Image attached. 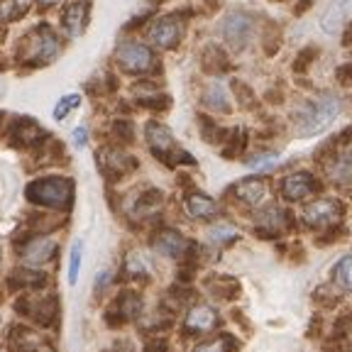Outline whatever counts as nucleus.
Masks as SVG:
<instances>
[{
  "label": "nucleus",
  "instance_id": "nucleus-1",
  "mask_svg": "<svg viewBox=\"0 0 352 352\" xmlns=\"http://www.w3.org/2000/svg\"><path fill=\"white\" fill-rule=\"evenodd\" d=\"M338 113H340V100L336 96H323L318 100H308L301 108L294 110V127H296V135L301 138H311V135H318L323 132L330 122L336 120Z\"/></svg>",
  "mask_w": 352,
  "mask_h": 352
},
{
  "label": "nucleus",
  "instance_id": "nucleus-2",
  "mask_svg": "<svg viewBox=\"0 0 352 352\" xmlns=\"http://www.w3.org/2000/svg\"><path fill=\"white\" fill-rule=\"evenodd\" d=\"M28 198L32 204L47 206V208L66 210L72 206L74 198V184L72 179L64 176H50V179H37L28 186Z\"/></svg>",
  "mask_w": 352,
  "mask_h": 352
},
{
  "label": "nucleus",
  "instance_id": "nucleus-3",
  "mask_svg": "<svg viewBox=\"0 0 352 352\" xmlns=\"http://www.w3.org/2000/svg\"><path fill=\"white\" fill-rule=\"evenodd\" d=\"M56 54H59V39H56V34L52 32V28H47V25H39L32 32L25 34V39L20 42V52H17L20 61L34 64V66L47 64V61H52Z\"/></svg>",
  "mask_w": 352,
  "mask_h": 352
},
{
  "label": "nucleus",
  "instance_id": "nucleus-4",
  "mask_svg": "<svg viewBox=\"0 0 352 352\" xmlns=\"http://www.w3.org/2000/svg\"><path fill=\"white\" fill-rule=\"evenodd\" d=\"M144 138H147V144L149 149L154 152V157H160L162 162L166 164H176V162L182 160L184 164H193V157H188L186 152L176 147V140L171 135V130L162 122H147L144 127Z\"/></svg>",
  "mask_w": 352,
  "mask_h": 352
},
{
  "label": "nucleus",
  "instance_id": "nucleus-5",
  "mask_svg": "<svg viewBox=\"0 0 352 352\" xmlns=\"http://www.w3.org/2000/svg\"><path fill=\"white\" fill-rule=\"evenodd\" d=\"M118 64L127 74H144L154 66V54L149 47L140 42H122L116 54Z\"/></svg>",
  "mask_w": 352,
  "mask_h": 352
},
{
  "label": "nucleus",
  "instance_id": "nucleus-6",
  "mask_svg": "<svg viewBox=\"0 0 352 352\" xmlns=\"http://www.w3.org/2000/svg\"><path fill=\"white\" fill-rule=\"evenodd\" d=\"M342 218V206L336 198H318L314 204H308L303 210V220L311 228H330Z\"/></svg>",
  "mask_w": 352,
  "mask_h": 352
},
{
  "label": "nucleus",
  "instance_id": "nucleus-7",
  "mask_svg": "<svg viewBox=\"0 0 352 352\" xmlns=\"http://www.w3.org/2000/svg\"><path fill=\"white\" fill-rule=\"evenodd\" d=\"M252 30H254L252 17L242 10L230 12L226 17V22H223V34H226L228 44H230L232 50H245L250 44V39H252Z\"/></svg>",
  "mask_w": 352,
  "mask_h": 352
},
{
  "label": "nucleus",
  "instance_id": "nucleus-8",
  "mask_svg": "<svg viewBox=\"0 0 352 352\" xmlns=\"http://www.w3.org/2000/svg\"><path fill=\"white\" fill-rule=\"evenodd\" d=\"M325 174L338 186L352 188V144H342L330 154V160L325 162Z\"/></svg>",
  "mask_w": 352,
  "mask_h": 352
},
{
  "label": "nucleus",
  "instance_id": "nucleus-9",
  "mask_svg": "<svg viewBox=\"0 0 352 352\" xmlns=\"http://www.w3.org/2000/svg\"><path fill=\"white\" fill-rule=\"evenodd\" d=\"M182 32H184V28H182V22H179V17L166 15V17H160L157 22H152L147 37H149V42L162 47V50H171V47L179 44Z\"/></svg>",
  "mask_w": 352,
  "mask_h": 352
},
{
  "label": "nucleus",
  "instance_id": "nucleus-10",
  "mask_svg": "<svg viewBox=\"0 0 352 352\" xmlns=\"http://www.w3.org/2000/svg\"><path fill=\"white\" fill-rule=\"evenodd\" d=\"M17 311L25 314L28 318L37 320L39 325H50L56 316V298L34 294V296H28V298H22V301H17Z\"/></svg>",
  "mask_w": 352,
  "mask_h": 352
},
{
  "label": "nucleus",
  "instance_id": "nucleus-11",
  "mask_svg": "<svg viewBox=\"0 0 352 352\" xmlns=\"http://www.w3.org/2000/svg\"><path fill=\"white\" fill-rule=\"evenodd\" d=\"M320 191V184L314 179V174L308 171H296V174H289L281 182V193H284L286 201H303V198L314 196Z\"/></svg>",
  "mask_w": 352,
  "mask_h": 352
},
{
  "label": "nucleus",
  "instance_id": "nucleus-12",
  "mask_svg": "<svg viewBox=\"0 0 352 352\" xmlns=\"http://www.w3.org/2000/svg\"><path fill=\"white\" fill-rule=\"evenodd\" d=\"M98 166L108 176L118 179V176H125L127 171L135 169V166H138V162L132 160V157H127L125 152H120V149L108 147V149H103V152H98Z\"/></svg>",
  "mask_w": 352,
  "mask_h": 352
},
{
  "label": "nucleus",
  "instance_id": "nucleus-13",
  "mask_svg": "<svg viewBox=\"0 0 352 352\" xmlns=\"http://www.w3.org/2000/svg\"><path fill=\"white\" fill-rule=\"evenodd\" d=\"M54 250H56V242L52 240V237H34V240H30L28 245L22 248V259H25V264H30V267H39V264L50 262Z\"/></svg>",
  "mask_w": 352,
  "mask_h": 352
},
{
  "label": "nucleus",
  "instance_id": "nucleus-14",
  "mask_svg": "<svg viewBox=\"0 0 352 352\" xmlns=\"http://www.w3.org/2000/svg\"><path fill=\"white\" fill-rule=\"evenodd\" d=\"M154 250L160 254H166V257H184V252H188L191 245L176 230H162L160 235L154 237Z\"/></svg>",
  "mask_w": 352,
  "mask_h": 352
},
{
  "label": "nucleus",
  "instance_id": "nucleus-15",
  "mask_svg": "<svg viewBox=\"0 0 352 352\" xmlns=\"http://www.w3.org/2000/svg\"><path fill=\"white\" fill-rule=\"evenodd\" d=\"M86 20H88V0H76V3H72L64 10L61 25H64L69 37H78L86 30Z\"/></svg>",
  "mask_w": 352,
  "mask_h": 352
},
{
  "label": "nucleus",
  "instance_id": "nucleus-16",
  "mask_svg": "<svg viewBox=\"0 0 352 352\" xmlns=\"http://www.w3.org/2000/svg\"><path fill=\"white\" fill-rule=\"evenodd\" d=\"M232 193H235L237 201H242L245 206H257V204H262L264 196H267V186H264V182H259V179H245V182L235 184Z\"/></svg>",
  "mask_w": 352,
  "mask_h": 352
},
{
  "label": "nucleus",
  "instance_id": "nucleus-17",
  "mask_svg": "<svg viewBox=\"0 0 352 352\" xmlns=\"http://www.w3.org/2000/svg\"><path fill=\"white\" fill-rule=\"evenodd\" d=\"M218 325V316L210 306H196L188 311L186 316V328L196 330V333H208Z\"/></svg>",
  "mask_w": 352,
  "mask_h": 352
},
{
  "label": "nucleus",
  "instance_id": "nucleus-18",
  "mask_svg": "<svg viewBox=\"0 0 352 352\" xmlns=\"http://www.w3.org/2000/svg\"><path fill=\"white\" fill-rule=\"evenodd\" d=\"M186 210L193 218H215L218 215V204L213 198L204 196V193H191L186 198Z\"/></svg>",
  "mask_w": 352,
  "mask_h": 352
},
{
  "label": "nucleus",
  "instance_id": "nucleus-19",
  "mask_svg": "<svg viewBox=\"0 0 352 352\" xmlns=\"http://www.w3.org/2000/svg\"><path fill=\"white\" fill-rule=\"evenodd\" d=\"M10 345L15 352H37L42 347V338L28 328H12Z\"/></svg>",
  "mask_w": 352,
  "mask_h": 352
},
{
  "label": "nucleus",
  "instance_id": "nucleus-20",
  "mask_svg": "<svg viewBox=\"0 0 352 352\" xmlns=\"http://www.w3.org/2000/svg\"><path fill=\"white\" fill-rule=\"evenodd\" d=\"M42 138H44V130L34 120H20L15 125V132H12V142L25 144V147L28 144H37Z\"/></svg>",
  "mask_w": 352,
  "mask_h": 352
},
{
  "label": "nucleus",
  "instance_id": "nucleus-21",
  "mask_svg": "<svg viewBox=\"0 0 352 352\" xmlns=\"http://www.w3.org/2000/svg\"><path fill=\"white\" fill-rule=\"evenodd\" d=\"M204 103H206V108L215 110V113H228V110H230V105H228L230 100H228V94H226V88H223V83L213 81L206 86Z\"/></svg>",
  "mask_w": 352,
  "mask_h": 352
},
{
  "label": "nucleus",
  "instance_id": "nucleus-22",
  "mask_svg": "<svg viewBox=\"0 0 352 352\" xmlns=\"http://www.w3.org/2000/svg\"><path fill=\"white\" fill-rule=\"evenodd\" d=\"M118 316H120V323L122 320H130V318H138L140 311H142V298L138 294L125 292L120 298H118Z\"/></svg>",
  "mask_w": 352,
  "mask_h": 352
},
{
  "label": "nucleus",
  "instance_id": "nucleus-23",
  "mask_svg": "<svg viewBox=\"0 0 352 352\" xmlns=\"http://www.w3.org/2000/svg\"><path fill=\"white\" fill-rule=\"evenodd\" d=\"M284 220H286V215L281 213L276 206H270V208H264L262 213L257 215V226L264 228V232H272V235H274V232L284 226Z\"/></svg>",
  "mask_w": 352,
  "mask_h": 352
},
{
  "label": "nucleus",
  "instance_id": "nucleus-24",
  "mask_svg": "<svg viewBox=\"0 0 352 352\" xmlns=\"http://www.w3.org/2000/svg\"><path fill=\"white\" fill-rule=\"evenodd\" d=\"M44 284V274H39V272H15V274H10V286L12 289H37V286Z\"/></svg>",
  "mask_w": 352,
  "mask_h": 352
},
{
  "label": "nucleus",
  "instance_id": "nucleus-25",
  "mask_svg": "<svg viewBox=\"0 0 352 352\" xmlns=\"http://www.w3.org/2000/svg\"><path fill=\"white\" fill-rule=\"evenodd\" d=\"M237 237V228L230 226V223H218L208 230V240L213 245H223V242H230Z\"/></svg>",
  "mask_w": 352,
  "mask_h": 352
},
{
  "label": "nucleus",
  "instance_id": "nucleus-26",
  "mask_svg": "<svg viewBox=\"0 0 352 352\" xmlns=\"http://www.w3.org/2000/svg\"><path fill=\"white\" fill-rule=\"evenodd\" d=\"M333 279H336L342 289L352 292V257H345L336 264V270H333Z\"/></svg>",
  "mask_w": 352,
  "mask_h": 352
},
{
  "label": "nucleus",
  "instance_id": "nucleus-27",
  "mask_svg": "<svg viewBox=\"0 0 352 352\" xmlns=\"http://www.w3.org/2000/svg\"><path fill=\"white\" fill-rule=\"evenodd\" d=\"M81 254H83V242L76 240L72 248V257H69V284L78 281V270H81Z\"/></svg>",
  "mask_w": 352,
  "mask_h": 352
},
{
  "label": "nucleus",
  "instance_id": "nucleus-28",
  "mask_svg": "<svg viewBox=\"0 0 352 352\" xmlns=\"http://www.w3.org/2000/svg\"><path fill=\"white\" fill-rule=\"evenodd\" d=\"M78 103H81V96H76V94L64 96V98H61L59 103H56V108H54V120H64L72 110L78 108Z\"/></svg>",
  "mask_w": 352,
  "mask_h": 352
},
{
  "label": "nucleus",
  "instance_id": "nucleus-29",
  "mask_svg": "<svg viewBox=\"0 0 352 352\" xmlns=\"http://www.w3.org/2000/svg\"><path fill=\"white\" fill-rule=\"evenodd\" d=\"M125 272L130 276H144L147 274V262L140 252H130L125 259Z\"/></svg>",
  "mask_w": 352,
  "mask_h": 352
},
{
  "label": "nucleus",
  "instance_id": "nucleus-30",
  "mask_svg": "<svg viewBox=\"0 0 352 352\" xmlns=\"http://www.w3.org/2000/svg\"><path fill=\"white\" fill-rule=\"evenodd\" d=\"M230 350H232V340H230V338H228V336H218L215 340L196 345V350H193V352H230Z\"/></svg>",
  "mask_w": 352,
  "mask_h": 352
},
{
  "label": "nucleus",
  "instance_id": "nucleus-31",
  "mask_svg": "<svg viewBox=\"0 0 352 352\" xmlns=\"http://www.w3.org/2000/svg\"><path fill=\"white\" fill-rule=\"evenodd\" d=\"M276 164H279V154H257L248 162V166L254 171H272Z\"/></svg>",
  "mask_w": 352,
  "mask_h": 352
},
{
  "label": "nucleus",
  "instance_id": "nucleus-32",
  "mask_svg": "<svg viewBox=\"0 0 352 352\" xmlns=\"http://www.w3.org/2000/svg\"><path fill=\"white\" fill-rule=\"evenodd\" d=\"M116 132L120 135L125 142H130L132 140V125L130 122H125V120H120V122H116Z\"/></svg>",
  "mask_w": 352,
  "mask_h": 352
},
{
  "label": "nucleus",
  "instance_id": "nucleus-33",
  "mask_svg": "<svg viewBox=\"0 0 352 352\" xmlns=\"http://www.w3.org/2000/svg\"><path fill=\"white\" fill-rule=\"evenodd\" d=\"M15 8V0H0V20H8Z\"/></svg>",
  "mask_w": 352,
  "mask_h": 352
},
{
  "label": "nucleus",
  "instance_id": "nucleus-34",
  "mask_svg": "<svg viewBox=\"0 0 352 352\" xmlns=\"http://www.w3.org/2000/svg\"><path fill=\"white\" fill-rule=\"evenodd\" d=\"M86 138H88L86 127H76V130H74V144H76V147H86Z\"/></svg>",
  "mask_w": 352,
  "mask_h": 352
},
{
  "label": "nucleus",
  "instance_id": "nucleus-35",
  "mask_svg": "<svg viewBox=\"0 0 352 352\" xmlns=\"http://www.w3.org/2000/svg\"><path fill=\"white\" fill-rule=\"evenodd\" d=\"M108 279H110V274H108V272H100V274H98V279H96V289H103V286L108 284Z\"/></svg>",
  "mask_w": 352,
  "mask_h": 352
},
{
  "label": "nucleus",
  "instance_id": "nucleus-36",
  "mask_svg": "<svg viewBox=\"0 0 352 352\" xmlns=\"http://www.w3.org/2000/svg\"><path fill=\"white\" fill-rule=\"evenodd\" d=\"M39 6H56V3H59V0H37Z\"/></svg>",
  "mask_w": 352,
  "mask_h": 352
},
{
  "label": "nucleus",
  "instance_id": "nucleus-37",
  "mask_svg": "<svg viewBox=\"0 0 352 352\" xmlns=\"http://www.w3.org/2000/svg\"><path fill=\"white\" fill-rule=\"evenodd\" d=\"M345 81H347V86H352V69H347V78H345Z\"/></svg>",
  "mask_w": 352,
  "mask_h": 352
},
{
  "label": "nucleus",
  "instance_id": "nucleus-38",
  "mask_svg": "<svg viewBox=\"0 0 352 352\" xmlns=\"http://www.w3.org/2000/svg\"><path fill=\"white\" fill-rule=\"evenodd\" d=\"M37 352H42V350H37Z\"/></svg>",
  "mask_w": 352,
  "mask_h": 352
}]
</instances>
